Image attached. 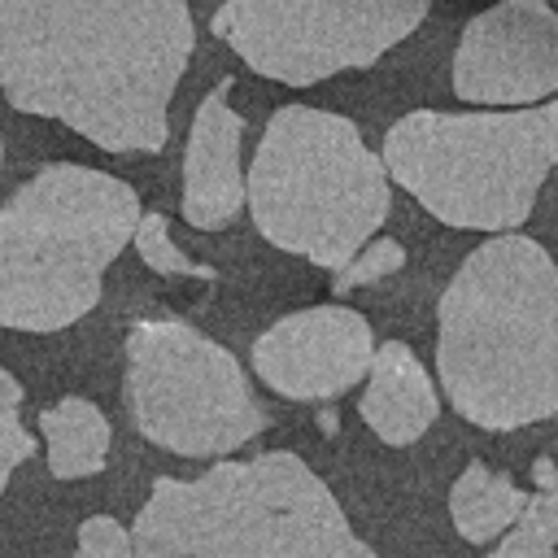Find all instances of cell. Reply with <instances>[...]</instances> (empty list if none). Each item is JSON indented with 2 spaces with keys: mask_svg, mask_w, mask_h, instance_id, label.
Segmentation results:
<instances>
[{
  "mask_svg": "<svg viewBox=\"0 0 558 558\" xmlns=\"http://www.w3.org/2000/svg\"><path fill=\"white\" fill-rule=\"evenodd\" d=\"M192 39L187 0H0V96L105 153H157Z\"/></svg>",
  "mask_w": 558,
  "mask_h": 558,
  "instance_id": "6da1fadb",
  "label": "cell"
},
{
  "mask_svg": "<svg viewBox=\"0 0 558 558\" xmlns=\"http://www.w3.org/2000/svg\"><path fill=\"white\" fill-rule=\"evenodd\" d=\"M436 375L453 410L488 432L558 414V262L532 235H493L436 305Z\"/></svg>",
  "mask_w": 558,
  "mask_h": 558,
  "instance_id": "7a4b0ae2",
  "label": "cell"
},
{
  "mask_svg": "<svg viewBox=\"0 0 558 558\" xmlns=\"http://www.w3.org/2000/svg\"><path fill=\"white\" fill-rule=\"evenodd\" d=\"M135 558H375L331 488L288 449L161 475L131 527Z\"/></svg>",
  "mask_w": 558,
  "mask_h": 558,
  "instance_id": "3957f363",
  "label": "cell"
},
{
  "mask_svg": "<svg viewBox=\"0 0 558 558\" xmlns=\"http://www.w3.org/2000/svg\"><path fill=\"white\" fill-rule=\"evenodd\" d=\"M140 192L105 170L39 166L0 205V327L61 331L105 283V266L140 227Z\"/></svg>",
  "mask_w": 558,
  "mask_h": 558,
  "instance_id": "277c9868",
  "label": "cell"
},
{
  "mask_svg": "<svg viewBox=\"0 0 558 558\" xmlns=\"http://www.w3.org/2000/svg\"><path fill=\"white\" fill-rule=\"evenodd\" d=\"M244 205L275 248L336 275L384 227L392 179L349 118L279 105L244 174Z\"/></svg>",
  "mask_w": 558,
  "mask_h": 558,
  "instance_id": "5b68a950",
  "label": "cell"
},
{
  "mask_svg": "<svg viewBox=\"0 0 558 558\" xmlns=\"http://www.w3.org/2000/svg\"><path fill=\"white\" fill-rule=\"evenodd\" d=\"M432 218L462 231H514L558 166V100L532 109H414L379 153Z\"/></svg>",
  "mask_w": 558,
  "mask_h": 558,
  "instance_id": "8992f818",
  "label": "cell"
},
{
  "mask_svg": "<svg viewBox=\"0 0 558 558\" xmlns=\"http://www.w3.org/2000/svg\"><path fill=\"white\" fill-rule=\"evenodd\" d=\"M126 410L140 436L183 458H218L266 427L244 366L179 318H144L126 336Z\"/></svg>",
  "mask_w": 558,
  "mask_h": 558,
  "instance_id": "52a82bcc",
  "label": "cell"
},
{
  "mask_svg": "<svg viewBox=\"0 0 558 558\" xmlns=\"http://www.w3.org/2000/svg\"><path fill=\"white\" fill-rule=\"evenodd\" d=\"M427 9L432 0H222L214 35L248 70L310 87L375 65Z\"/></svg>",
  "mask_w": 558,
  "mask_h": 558,
  "instance_id": "ba28073f",
  "label": "cell"
},
{
  "mask_svg": "<svg viewBox=\"0 0 558 558\" xmlns=\"http://www.w3.org/2000/svg\"><path fill=\"white\" fill-rule=\"evenodd\" d=\"M558 92V13L545 0H497L462 26L453 96L532 109Z\"/></svg>",
  "mask_w": 558,
  "mask_h": 558,
  "instance_id": "9c48e42d",
  "label": "cell"
},
{
  "mask_svg": "<svg viewBox=\"0 0 558 558\" xmlns=\"http://www.w3.org/2000/svg\"><path fill=\"white\" fill-rule=\"evenodd\" d=\"M371 357L375 336L353 305L296 310L253 340V371L292 401H327L349 392L366 379Z\"/></svg>",
  "mask_w": 558,
  "mask_h": 558,
  "instance_id": "30bf717a",
  "label": "cell"
},
{
  "mask_svg": "<svg viewBox=\"0 0 558 558\" xmlns=\"http://www.w3.org/2000/svg\"><path fill=\"white\" fill-rule=\"evenodd\" d=\"M244 118L231 109V78H222L192 113L183 153V218L196 231H218L244 209V166H240Z\"/></svg>",
  "mask_w": 558,
  "mask_h": 558,
  "instance_id": "8fae6325",
  "label": "cell"
},
{
  "mask_svg": "<svg viewBox=\"0 0 558 558\" xmlns=\"http://www.w3.org/2000/svg\"><path fill=\"white\" fill-rule=\"evenodd\" d=\"M357 410L384 445H414L436 423V414H440L436 384L405 340L375 344V357L366 371V392H362Z\"/></svg>",
  "mask_w": 558,
  "mask_h": 558,
  "instance_id": "7c38bea8",
  "label": "cell"
},
{
  "mask_svg": "<svg viewBox=\"0 0 558 558\" xmlns=\"http://www.w3.org/2000/svg\"><path fill=\"white\" fill-rule=\"evenodd\" d=\"M523 506H527V493L510 475H501V471H493L484 462H466V471L449 488L453 527L471 545H484V541L506 536L519 523Z\"/></svg>",
  "mask_w": 558,
  "mask_h": 558,
  "instance_id": "4fadbf2b",
  "label": "cell"
},
{
  "mask_svg": "<svg viewBox=\"0 0 558 558\" xmlns=\"http://www.w3.org/2000/svg\"><path fill=\"white\" fill-rule=\"evenodd\" d=\"M39 432L48 440V471L57 480L96 475L109 458V418L87 397H61L39 410Z\"/></svg>",
  "mask_w": 558,
  "mask_h": 558,
  "instance_id": "5bb4252c",
  "label": "cell"
},
{
  "mask_svg": "<svg viewBox=\"0 0 558 558\" xmlns=\"http://www.w3.org/2000/svg\"><path fill=\"white\" fill-rule=\"evenodd\" d=\"M536 493H527V506L519 523L497 541L488 558H558V466L554 458H536L532 466Z\"/></svg>",
  "mask_w": 558,
  "mask_h": 558,
  "instance_id": "9a60e30c",
  "label": "cell"
},
{
  "mask_svg": "<svg viewBox=\"0 0 558 558\" xmlns=\"http://www.w3.org/2000/svg\"><path fill=\"white\" fill-rule=\"evenodd\" d=\"M131 244H135L140 262H144L148 270H157V275H174V279H214V266L192 262V257L170 240V222H166V214H157V209H144V218H140V227H135Z\"/></svg>",
  "mask_w": 558,
  "mask_h": 558,
  "instance_id": "2e32d148",
  "label": "cell"
},
{
  "mask_svg": "<svg viewBox=\"0 0 558 558\" xmlns=\"http://www.w3.org/2000/svg\"><path fill=\"white\" fill-rule=\"evenodd\" d=\"M35 453V436L22 423V384L0 366V493L17 462Z\"/></svg>",
  "mask_w": 558,
  "mask_h": 558,
  "instance_id": "e0dca14e",
  "label": "cell"
},
{
  "mask_svg": "<svg viewBox=\"0 0 558 558\" xmlns=\"http://www.w3.org/2000/svg\"><path fill=\"white\" fill-rule=\"evenodd\" d=\"M401 266H405V248H401L397 240H388V235H375L349 266H340V270L331 275V292L344 296V292H353V288H362V283L388 279V275L401 270Z\"/></svg>",
  "mask_w": 558,
  "mask_h": 558,
  "instance_id": "ac0fdd59",
  "label": "cell"
},
{
  "mask_svg": "<svg viewBox=\"0 0 558 558\" xmlns=\"http://www.w3.org/2000/svg\"><path fill=\"white\" fill-rule=\"evenodd\" d=\"M74 558H135V545H131V532L109 519V514H92L83 519L78 527V549Z\"/></svg>",
  "mask_w": 558,
  "mask_h": 558,
  "instance_id": "d6986e66",
  "label": "cell"
},
{
  "mask_svg": "<svg viewBox=\"0 0 558 558\" xmlns=\"http://www.w3.org/2000/svg\"><path fill=\"white\" fill-rule=\"evenodd\" d=\"M0 166H4V144H0Z\"/></svg>",
  "mask_w": 558,
  "mask_h": 558,
  "instance_id": "ffe728a7",
  "label": "cell"
}]
</instances>
